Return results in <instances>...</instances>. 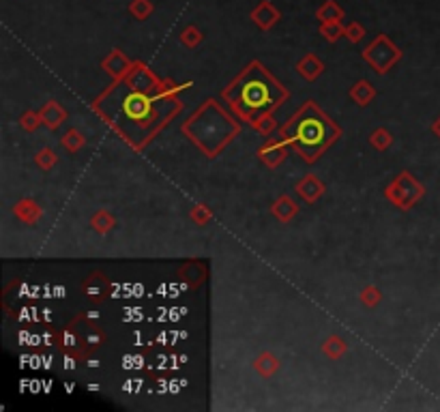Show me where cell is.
I'll return each instance as SVG.
<instances>
[{
  "label": "cell",
  "instance_id": "obj_23",
  "mask_svg": "<svg viewBox=\"0 0 440 412\" xmlns=\"http://www.w3.org/2000/svg\"><path fill=\"white\" fill-rule=\"evenodd\" d=\"M60 144H62V149L67 151V153L75 155L80 149H82V146L86 144V138H84L82 133H80V131L75 129V127H69V129L62 133Z\"/></svg>",
  "mask_w": 440,
  "mask_h": 412
},
{
  "label": "cell",
  "instance_id": "obj_10",
  "mask_svg": "<svg viewBox=\"0 0 440 412\" xmlns=\"http://www.w3.org/2000/svg\"><path fill=\"white\" fill-rule=\"evenodd\" d=\"M134 60H129V56L121 50H112L103 60H101V69L112 77L114 82H123L125 75L132 69Z\"/></svg>",
  "mask_w": 440,
  "mask_h": 412
},
{
  "label": "cell",
  "instance_id": "obj_21",
  "mask_svg": "<svg viewBox=\"0 0 440 412\" xmlns=\"http://www.w3.org/2000/svg\"><path fill=\"white\" fill-rule=\"evenodd\" d=\"M348 352V344L346 339H341L339 335H329L327 339L322 342V355L331 359V361H339Z\"/></svg>",
  "mask_w": 440,
  "mask_h": 412
},
{
  "label": "cell",
  "instance_id": "obj_13",
  "mask_svg": "<svg viewBox=\"0 0 440 412\" xmlns=\"http://www.w3.org/2000/svg\"><path fill=\"white\" fill-rule=\"evenodd\" d=\"M13 215L18 217L22 224L35 226V224H39L41 217H43V209L39 206V202H35L32 198H22L20 202H15Z\"/></svg>",
  "mask_w": 440,
  "mask_h": 412
},
{
  "label": "cell",
  "instance_id": "obj_18",
  "mask_svg": "<svg viewBox=\"0 0 440 412\" xmlns=\"http://www.w3.org/2000/svg\"><path fill=\"white\" fill-rule=\"evenodd\" d=\"M88 226H90L93 232H97L99 236H106V234H110L114 228H117V217H114V215H112L110 211H106V209H99V211H95V213L90 215Z\"/></svg>",
  "mask_w": 440,
  "mask_h": 412
},
{
  "label": "cell",
  "instance_id": "obj_6",
  "mask_svg": "<svg viewBox=\"0 0 440 412\" xmlns=\"http://www.w3.org/2000/svg\"><path fill=\"white\" fill-rule=\"evenodd\" d=\"M361 56L376 73H389L402 60L404 52L387 35H378L365 45Z\"/></svg>",
  "mask_w": 440,
  "mask_h": 412
},
{
  "label": "cell",
  "instance_id": "obj_1",
  "mask_svg": "<svg viewBox=\"0 0 440 412\" xmlns=\"http://www.w3.org/2000/svg\"><path fill=\"white\" fill-rule=\"evenodd\" d=\"M223 101L245 123H256L260 116L271 114L288 99V90L269 73L262 62L252 60L221 92Z\"/></svg>",
  "mask_w": 440,
  "mask_h": 412
},
{
  "label": "cell",
  "instance_id": "obj_7",
  "mask_svg": "<svg viewBox=\"0 0 440 412\" xmlns=\"http://www.w3.org/2000/svg\"><path fill=\"white\" fill-rule=\"evenodd\" d=\"M123 82H125L129 88H134V90H140V92H146V94H153L161 80L155 75V71H153L149 65H146V62L134 60V65H132V69H129V73L125 75Z\"/></svg>",
  "mask_w": 440,
  "mask_h": 412
},
{
  "label": "cell",
  "instance_id": "obj_4",
  "mask_svg": "<svg viewBox=\"0 0 440 412\" xmlns=\"http://www.w3.org/2000/svg\"><path fill=\"white\" fill-rule=\"evenodd\" d=\"M106 344V333L86 313H80L60 331L58 346L64 352V368L73 370L82 359H88Z\"/></svg>",
  "mask_w": 440,
  "mask_h": 412
},
{
  "label": "cell",
  "instance_id": "obj_19",
  "mask_svg": "<svg viewBox=\"0 0 440 412\" xmlns=\"http://www.w3.org/2000/svg\"><path fill=\"white\" fill-rule=\"evenodd\" d=\"M374 97H376V88H374L371 82L367 80H358L352 88H350V99L356 103V105H369L374 101Z\"/></svg>",
  "mask_w": 440,
  "mask_h": 412
},
{
  "label": "cell",
  "instance_id": "obj_30",
  "mask_svg": "<svg viewBox=\"0 0 440 412\" xmlns=\"http://www.w3.org/2000/svg\"><path fill=\"white\" fill-rule=\"evenodd\" d=\"M20 127L24 131H28V133H32V131H37L39 127L43 125V120H41V114L39 112H35V110H26V112L20 116Z\"/></svg>",
  "mask_w": 440,
  "mask_h": 412
},
{
  "label": "cell",
  "instance_id": "obj_15",
  "mask_svg": "<svg viewBox=\"0 0 440 412\" xmlns=\"http://www.w3.org/2000/svg\"><path fill=\"white\" fill-rule=\"evenodd\" d=\"M271 215L277 221H282V224H290V221L299 215V204H297V200H292L290 196L284 194V196H280V198L273 202Z\"/></svg>",
  "mask_w": 440,
  "mask_h": 412
},
{
  "label": "cell",
  "instance_id": "obj_17",
  "mask_svg": "<svg viewBox=\"0 0 440 412\" xmlns=\"http://www.w3.org/2000/svg\"><path fill=\"white\" fill-rule=\"evenodd\" d=\"M280 368H282V361L277 359L273 352H269V350L260 352V355L256 357V361H254V370L258 372L260 378H265V380L273 378L277 372H280Z\"/></svg>",
  "mask_w": 440,
  "mask_h": 412
},
{
  "label": "cell",
  "instance_id": "obj_12",
  "mask_svg": "<svg viewBox=\"0 0 440 412\" xmlns=\"http://www.w3.org/2000/svg\"><path fill=\"white\" fill-rule=\"evenodd\" d=\"M252 22L260 28V30H271L277 22L282 20V13L277 9L271 0H262L254 11H252Z\"/></svg>",
  "mask_w": 440,
  "mask_h": 412
},
{
  "label": "cell",
  "instance_id": "obj_29",
  "mask_svg": "<svg viewBox=\"0 0 440 412\" xmlns=\"http://www.w3.org/2000/svg\"><path fill=\"white\" fill-rule=\"evenodd\" d=\"M153 11H155V5L151 0H132V3H129V13H132L138 22L151 18Z\"/></svg>",
  "mask_w": 440,
  "mask_h": 412
},
{
  "label": "cell",
  "instance_id": "obj_14",
  "mask_svg": "<svg viewBox=\"0 0 440 412\" xmlns=\"http://www.w3.org/2000/svg\"><path fill=\"white\" fill-rule=\"evenodd\" d=\"M297 73L303 77L305 82H316L318 77L322 75V71H324V62L316 56V54H305V56H301L299 58V62H297Z\"/></svg>",
  "mask_w": 440,
  "mask_h": 412
},
{
  "label": "cell",
  "instance_id": "obj_32",
  "mask_svg": "<svg viewBox=\"0 0 440 412\" xmlns=\"http://www.w3.org/2000/svg\"><path fill=\"white\" fill-rule=\"evenodd\" d=\"M189 219L193 221L195 226H206L210 219H213V211L208 209V206H204V204H195L193 209L189 211Z\"/></svg>",
  "mask_w": 440,
  "mask_h": 412
},
{
  "label": "cell",
  "instance_id": "obj_11",
  "mask_svg": "<svg viewBox=\"0 0 440 412\" xmlns=\"http://www.w3.org/2000/svg\"><path fill=\"white\" fill-rule=\"evenodd\" d=\"M295 192L303 202L316 204L322 198V194L327 192V187H324V183L318 177H314V174H305V177L295 185Z\"/></svg>",
  "mask_w": 440,
  "mask_h": 412
},
{
  "label": "cell",
  "instance_id": "obj_22",
  "mask_svg": "<svg viewBox=\"0 0 440 412\" xmlns=\"http://www.w3.org/2000/svg\"><path fill=\"white\" fill-rule=\"evenodd\" d=\"M316 18L320 22H341L344 20V9H341L335 0H324L316 9Z\"/></svg>",
  "mask_w": 440,
  "mask_h": 412
},
{
  "label": "cell",
  "instance_id": "obj_34",
  "mask_svg": "<svg viewBox=\"0 0 440 412\" xmlns=\"http://www.w3.org/2000/svg\"><path fill=\"white\" fill-rule=\"evenodd\" d=\"M350 43H361V39L365 37V28L358 22H350L346 26V35H344Z\"/></svg>",
  "mask_w": 440,
  "mask_h": 412
},
{
  "label": "cell",
  "instance_id": "obj_26",
  "mask_svg": "<svg viewBox=\"0 0 440 412\" xmlns=\"http://www.w3.org/2000/svg\"><path fill=\"white\" fill-rule=\"evenodd\" d=\"M35 164H37L43 172H47V170H52V168L58 164V155H56L54 149L43 146V149H39L37 155H35Z\"/></svg>",
  "mask_w": 440,
  "mask_h": 412
},
{
  "label": "cell",
  "instance_id": "obj_3",
  "mask_svg": "<svg viewBox=\"0 0 440 412\" xmlns=\"http://www.w3.org/2000/svg\"><path fill=\"white\" fill-rule=\"evenodd\" d=\"M181 131L213 159L241 133V125L228 116L215 99H208L191 114Z\"/></svg>",
  "mask_w": 440,
  "mask_h": 412
},
{
  "label": "cell",
  "instance_id": "obj_8",
  "mask_svg": "<svg viewBox=\"0 0 440 412\" xmlns=\"http://www.w3.org/2000/svg\"><path fill=\"white\" fill-rule=\"evenodd\" d=\"M82 292L86 294V298L90 300V303L99 305V303H103V300L110 296V292H112V283H110V279H108V275H106V273H101V271H93V273L82 281Z\"/></svg>",
  "mask_w": 440,
  "mask_h": 412
},
{
  "label": "cell",
  "instance_id": "obj_33",
  "mask_svg": "<svg viewBox=\"0 0 440 412\" xmlns=\"http://www.w3.org/2000/svg\"><path fill=\"white\" fill-rule=\"evenodd\" d=\"M252 129L258 131L260 136H271L277 129V120L273 118V114H265V116H260L256 123H252Z\"/></svg>",
  "mask_w": 440,
  "mask_h": 412
},
{
  "label": "cell",
  "instance_id": "obj_35",
  "mask_svg": "<svg viewBox=\"0 0 440 412\" xmlns=\"http://www.w3.org/2000/svg\"><path fill=\"white\" fill-rule=\"evenodd\" d=\"M432 133H434V136H436V138L440 140V116H438V118H436V120L432 123Z\"/></svg>",
  "mask_w": 440,
  "mask_h": 412
},
{
  "label": "cell",
  "instance_id": "obj_16",
  "mask_svg": "<svg viewBox=\"0 0 440 412\" xmlns=\"http://www.w3.org/2000/svg\"><path fill=\"white\" fill-rule=\"evenodd\" d=\"M39 114H41V120L43 125L47 127L50 131H56L58 127L67 120V110H64L58 101H47L41 110H39Z\"/></svg>",
  "mask_w": 440,
  "mask_h": 412
},
{
  "label": "cell",
  "instance_id": "obj_28",
  "mask_svg": "<svg viewBox=\"0 0 440 412\" xmlns=\"http://www.w3.org/2000/svg\"><path fill=\"white\" fill-rule=\"evenodd\" d=\"M187 86H191V84H183V86H178L176 82H172V80H161L159 82V86L155 88V92H153V97L155 99H172L176 92H181L183 88H187Z\"/></svg>",
  "mask_w": 440,
  "mask_h": 412
},
{
  "label": "cell",
  "instance_id": "obj_9",
  "mask_svg": "<svg viewBox=\"0 0 440 412\" xmlns=\"http://www.w3.org/2000/svg\"><path fill=\"white\" fill-rule=\"evenodd\" d=\"M288 144L280 138V140H267L262 146L258 149V159L262 162L267 168H280L286 162L288 155Z\"/></svg>",
  "mask_w": 440,
  "mask_h": 412
},
{
  "label": "cell",
  "instance_id": "obj_31",
  "mask_svg": "<svg viewBox=\"0 0 440 412\" xmlns=\"http://www.w3.org/2000/svg\"><path fill=\"white\" fill-rule=\"evenodd\" d=\"M358 298H361V303L367 307V309H374V307H378V303L382 300V292L380 288L376 286H365L361 290V294H358Z\"/></svg>",
  "mask_w": 440,
  "mask_h": 412
},
{
  "label": "cell",
  "instance_id": "obj_2",
  "mask_svg": "<svg viewBox=\"0 0 440 412\" xmlns=\"http://www.w3.org/2000/svg\"><path fill=\"white\" fill-rule=\"evenodd\" d=\"M280 136L305 164H316L320 155L339 140L341 129L316 101H305L299 112L284 123Z\"/></svg>",
  "mask_w": 440,
  "mask_h": 412
},
{
  "label": "cell",
  "instance_id": "obj_25",
  "mask_svg": "<svg viewBox=\"0 0 440 412\" xmlns=\"http://www.w3.org/2000/svg\"><path fill=\"white\" fill-rule=\"evenodd\" d=\"M369 144L371 149H376L378 153H384L391 149V144H393V136H391L384 127H378V129H374L371 136H369Z\"/></svg>",
  "mask_w": 440,
  "mask_h": 412
},
{
  "label": "cell",
  "instance_id": "obj_24",
  "mask_svg": "<svg viewBox=\"0 0 440 412\" xmlns=\"http://www.w3.org/2000/svg\"><path fill=\"white\" fill-rule=\"evenodd\" d=\"M318 33L322 39H327L329 43H337L341 37L346 35V26L341 22H320Z\"/></svg>",
  "mask_w": 440,
  "mask_h": 412
},
{
  "label": "cell",
  "instance_id": "obj_27",
  "mask_svg": "<svg viewBox=\"0 0 440 412\" xmlns=\"http://www.w3.org/2000/svg\"><path fill=\"white\" fill-rule=\"evenodd\" d=\"M181 43L187 47V50H195L200 43H202V39H204V35H202V30L198 28V26H193V24H189L183 33H181Z\"/></svg>",
  "mask_w": 440,
  "mask_h": 412
},
{
  "label": "cell",
  "instance_id": "obj_20",
  "mask_svg": "<svg viewBox=\"0 0 440 412\" xmlns=\"http://www.w3.org/2000/svg\"><path fill=\"white\" fill-rule=\"evenodd\" d=\"M178 275H181L191 288H198L200 283L206 279V268L202 262H187L181 271H178Z\"/></svg>",
  "mask_w": 440,
  "mask_h": 412
},
{
  "label": "cell",
  "instance_id": "obj_5",
  "mask_svg": "<svg viewBox=\"0 0 440 412\" xmlns=\"http://www.w3.org/2000/svg\"><path fill=\"white\" fill-rule=\"evenodd\" d=\"M423 196H426V187L411 172H400L384 189V198L400 211H411Z\"/></svg>",
  "mask_w": 440,
  "mask_h": 412
}]
</instances>
